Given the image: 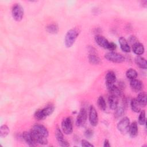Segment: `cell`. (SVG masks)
<instances>
[{
  "label": "cell",
  "mask_w": 147,
  "mask_h": 147,
  "mask_svg": "<svg viewBox=\"0 0 147 147\" xmlns=\"http://www.w3.org/2000/svg\"><path fill=\"white\" fill-rule=\"evenodd\" d=\"M79 34V31L75 28L71 29L67 32L64 38V43L66 47L70 48L73 45Z\"/></svg>",
  "instance_id": "cell-1"
},
{
  "label": "cell",
  "mask_w": 147,
  "mask_h": 147,
  "mask_svg": "<svg viewBox=\"0 0 147 147\" xmlns=\"http://www.w3.org/2000/svg\"><path fill=\"white\" fill-rule=\"evenodd\" d=\"M55 110V107L52 105H49L42 109L37 110L34 114V118L37 120H44L47 117L50 115L52 114Z\"/></svg>",
  "instance_id": "cell-2"
},
{
  "label": "cell",
  "mask_w": 147,
  "mask_h": 147,
  "mask_svg": "<svg viewBox=\"0 0 147 147\" xmlns=\"http://www.w3.org/2000/svg\"><path fill=\"white\" fill-rule=\"evenodd\" d=\"M24 9L20 4L16 3L13 5L11 9V14L14 20L16 21H21L24 16Z\"/></svg>",
  "instance_id": "cell-3"
},
{
  "label": "cell",
  "mask_w": 147,
  "mask_h": 147,
  "mask_svg": "<svg viewBox=\"0 0 147 147\" xmlns=\"http://www.w3.org/2000/svg\"><path fill=\"white\" fill-rule=\"evenodd\" d=\"M105 57L109 61L113 63H121L125 61V57L122 55L114 52H107L105 54Z\"/></svg>",
  "instance_id": "cell-4"
},
{
  "label": "cell",
  "mask_w": 147,
  "mask_h": 147,
  "mask_svg": "<svg viewBox=\"0 0 147 147\" xmlns=\"http://www.w3.org/2000/svg\"><path fill=\"white\" fill-rule=\"evenodd\" d=\"M130 125L129 119L127 117H124L118 123L117 129L122 134H125L129 133Z\"/></svg>",
  "instance_id": "cell-5"
},
{
  "label": "cell",
  "mask_w": 147,
  "mask_h": 147,
  "mask_svg": "<svg viewBox=\"0 0 147 147\" xmlns=\"http://www.w3.org/2000/svg\"><path fill=\"white\" fill-rule=\"evenodd\" d=\"M61 129L65 134H70L73 130L72 118L69 117L65 118L61 122Z\"/></svg>",
  "instance_id": "cell-6"
},
{
  "label": "cell",
  "mask_w": 147,
  "mask_h": 147,
  "mask_svg": "<svg viewBox=\"0 0 147 147\" xmlns=\"http://www.w3.org/2000/svg\"><path fill=\"white\" fill-rule=\"evenodd\" d=\"M89 121L93 126H96L98 123V113L93 106H91L89 109Z\"/></svg>",
  "instance_id": "cell-7"
},
{
  "label": "cell",
  "mask_w": 147,
  "mask_h": 147,
  "mask_svg": "<svg viewBox=\"0 0 147 147\" xmlns=\"http://www.w3.org/2000/svg\"><path fill=\"white\" fill-rule=\"evenodd\" d=\"M87 117V111L84 109H82L76 117V124L79 127H82L85 124Z\"/></svg>",
  "instance_id": "cell-8"
},
{
  "label": "cell",
  "mask_w": 147,
  "mask_h": 147,
  "mask_svg": "<svg viewBox=\"0 0 147 147\" xmlns=\"http://www.w3.org/2000/svg\"><path fill=\"white\" fill-rule=\"evenodd\" d=\"M30 133L34 141L36 144H39L41 145H47L48 144L47 137H45L32 130H30Z\"/></svg>",
  "instance_id": "cell-9"
},
{
  "label": "cell",
  "mask_w": 147,
  "mask_h": 147,
  "mask_svg": "<svg viewBox=\"0 0 147 147\" xmlns=\"http://www.w3.org/2000/svg\"><path fill=\"white\" fill-rule=\"evenodd\" d=\"M55 135L56 137V140L58 142V144L61 146H68L69 144L64 138L63 131L60 129V128L57 126L55 130Z\"/></svg>",
  "instance_id": "cell-10"
},
{
  "label": "cell",
  "mask_w": 147,
  "mask_h": 147,
  "mask_svg": "<svg viewBox=\"0 0 147 147\" xmlns=\"http://www.w3.org/2000/svg\"><path fill=\"white\" fill-rule=\"evenodd\" d=\"M106 84L107 88H109L110 87L114 84V83L116 81V75L113 71H109L107 72L105 76Z\"/></svg>",
  "instance_id": "cell-11"
},
{
  "label": "cell",
  "mask_w": 147,
  "mask_h": 147,
  "mask_svg": "<svg viewBox=\"0 0 147 147\" xmlns=\"http://www.w3.org/2000/svg\"><path fill=\"white\" fill-rule=\"evenodd\" d=\"M31 130L37 132V133H38L45 137H47L49 135V133H48L47 129L44 126L40 125V124L34 125Z\"/></svg>",
  "instance_id": "cell-12"
},
{
  "label": "cell",
  "mask_w": 147,
  "mask_h": 147,
  "mask_svg": "<svg viewBox=\"0 0 147 147\" xmlns=\"http://www.w3.org/2000/svg\"><path fill=\"white\" fill-rule=\"evenodd\" d=\"M95 40L100 47L108 49L110 42L105 37L101 35H96L95 37Z\"/></svg>",
  "instance_id": "cell-13"
},
{
  "label": "cell",
  "mask_w": 147,
  "mask_h": 147,
  "mask_svg": "<svg viewBox=\"0 0 147 147\" xmlns=\"http://www.w3.org/2000/svg\"><path fill=\"white\" fill-rule=\"evenodd\" d=\"M130 86L133 91L135 92H138L142 88V82L136 79H131L130 82Z\"/></svg>",
  "instance_id": "cell-14"
},
{
  "label": "cell",
  "mask_w": 147,
  "mask_h": 147,
  "mask_svg": "<svg viewBox=\"0 0 147 147\" xmlns=\"http://www.w3.org/2000/svg\"><path fill=\"white\" fill-rule=\"evenodd\" d=\"M22 138L25 141V142L30 146H36V143L34 141L30 133L24 131L22 134Z\"/></svg>",
  "instance_id": "cell-15"
},
{
  "label": "cell",
  "mask_w": 147,
  "mask_h": 147,
  "mask_svg": "<svg viewBox=\"0 0 147 147\" xmlns=\"http://www.w3.org/2000/svg\"><path fill=\"white\" fill-rule=\"evenodd\" d=\"M132 50L135 54L140 56L144 53L145 49L144 45L141 43L137 42L132 45Z\"/></svg>",
  "instance_id": "cell-16"
},
{
  "label": "cell",
  "mask_w": 147,
  "mask_h": 147,
  "mask_svg": "<svg viewBox=\"0 0 147 147\" xmlns=\"http://www.w3.org/2000/svg\"><path fill=\"white\" fill-rule=\"evenodd\" d=\"M119 43L121 49L125 52H129L130 51V47L127 40L123 37L119 38Z\"/></svg>",
  "instance_id": "cell-17"
},
{
  "label": "cell",
  "mask_w": 147,
  "mask_h": 147,
  "mask_svg": "<svg viewBox=\"0 0 147 147\" xmlns=\"http://www.w3.org/2000/svg\"><path fill=\"white\" fill-rule=\"evenodd\" d=\"M108 102L110 107L112 110H115L118 105V97L110 94L108 98Z\"/></svg>",
  "instance_id": "cell-18"
},
{
  "label": "cell",
  "mask_w": 147,
  "mask_h": 147,
  "mask_svg": "<svg viewBox=\"0 0 147 147\" xmlns=\"http://www.w3.org/2000/svg\"><path fill=\"white\" fill-rule=\"evenodd\" d=\"M88 60L91 64H98L100 63V59L96 55V53L93 50H90V53L88 55Z\"/></svg>",
  "instance_id": "cell-19"
},
{
  "label": "cell",
  "mask_w": 147,
  "mask_h": 147,
  "mask_svg": "<svg viewBox=\"0 0 147 147\" xmlns=\"http://www.w3.org/2000/svg\"><path fill=\"white\" fill-rule=\"evenodd\" d=\"M135 63L136 65L142 69H146L147 68V63L146 60H145V58L140 56H137L135 58Z\"/></svg>",
  "instance_id": "cell-20"
},
{
  "label": "cell",
  "mask_w": 147,
  "mask_h": 147,
  "mask_svg": "<svg viewBox=\"0 0 147 147\" xmlns=\"http://www.w3.org/2000/svg\"><path fill=\"white\" fill-rule=\"evenodd\" d=\"M129 133L130 136L132 138H134L138 134V126L136 122H133L130 125Z\"/></svg>",
  "instance_id": "cell-21"
},
{
  "label": "cell",
  "mask_w": 147,
  "mask_h": 147,
  "mask_svg": "<svg viewBox=\"0 0 147 147\" xmlns=\"http://www.w3.org/2000/svg\"><path fill=\"white\" fill-rule=\"evenodd\" d=\"M136 99L141 106H145L146 105V94L145 92L139 93Z\"/></svg>",
  "instance_id": "cell-22"
},
{
  "label": "cell",
  "mask_w": 147,
  "mask_h": 147,
  "mask_svg": "<svg viewBox=\"0 0 147 147\" xmlns=\"http://www.w3.org/2000/svg\"><path fill=\"white\" fill-rule=\"evenodd\" d=\"M107 89L109 90L111 95H115L118 98L119 96H121L122 95V91L121 90V88L117 87L115 84L111 86Z\"/></svg>",
  "instance_id": "cell-23"
},
{
  "label": "cell",
  "mask_w": 147,
  "mask_h": 147,
  "mask_svg": "<svg viewBox=\"0 0 147 147\" xmlns=\"http://www.w3.org/2000/svg\"><path fill=\"white\" fill-rule=\"evenodd\" d=\"M45 29L51 34H56L59 31V27L56 24H50L45 27Z\"/></svg>",
  "instance_id": "cell-24"
},
{
  "label": "cell",
  "mask_w": 147,
  "mask_h": 147,
  "mask_svg": "<svg viewBox=\"0 0 147 147\" xmlns=\"http://www.w3.org/2000/svg\"><path fill=\"white\" fill-rule=\"evenodd\" d=\"M130 106L131 110L135 113H139L141 111V106L136 98L132 99L130 102Z\"/></svg>",
  "instance_id": "cell-25"
},
{
  "label": "cell",
  "mask_w": 147,
  "mask_h": 147,
  "mask_svg": "<svg viewBox=\"0 0 147 147\" xmlns=\"http://www.w3.org/2000/svg\"><path fill=\"white\" fill-rule=\"evenodd\" d=\"M125 113V106L123 105H118L117 108L115 109L114 116L116 118H120Z\"/></svg>",
  "instance_id": "cell-26"
},
{
  "label": "cell",
  "mask_w": 147,
  "mask_h": 147,
  "mask_svg": "<svg viewBox=\"0 0 147 147\" xmlns=\"http://www.w3.org/2000/svg\"><path fill=\"white\" fill-rule=\"evenodd\" d=\"M97 105L99 107V108L103 110V111H105L106 109V101L104 99V98L102 96H100L97 100Z\"/></svg>",
  "instance_id": "cell-27"
},
{
  "label": "cell",
  "mask_w": 147,
  "mask_h": 147,
  "mask_svg": "<svg viewBox=\"0 0 147 147\" xmlns=\"http://www.w3.org/2000/svg\"><path fill=\"white\" fill-rule=\"evenodd\" d=\"M126 76L127 78L130 79V80L136 79L137 76V72L135 69L133 68H129L126 71Z\"/></svg>",
  "instance_id": "cell-28"
},
{
  "label": "cell",
  "mask_w": 147,
  "mask_h": 147,
  "mask_svg": "<svg viewBox=\"0 0 147 147\" xmlns=\"http://www.w3.org/2000/svg\"><path fill=\"white\" fill-rule=\"evenodd\" d=\"M10 130L9 127L6 125H3L0 127V136L1 137H6L9 133Z\"/></svg>",
  "instance_id": "cell-29"
},
{
  "label": "cell",
  "mask_w": 147,
  "mask_h": 147,
  "mask_svg": "<svg viewBox=\"0 0 147 147\" xmlns=\"http://www.w3.org/2000/svg\"><path fill=\"white\" fill-rule=\"evenodd\" d=\"M146 119H145V112L144 110L141 111L140 114L138 117V123L141 125H143L145 123Z\"/></svg>",
  "instance_id": "cell-30"
},
{
  "label": "cell",
  "mask_w": 147,
  "mask_h": 147,
  "mask_svg": "<svg viewBox=\"0 0 147 147\" xmlns=\"http://www.w3.org/2000/svg\"><path fill=\"white\" fill-rule=\"evenodd\" d=\"M84 135L87 138H90L93 136V131L90 129H87L84 132Z\"/></svg>",
  "instance_id": "cell-31"
},
{
  "label": "cell",
  "mask_w": 147,
  "mask_h": 147,
  "mask_svg": "<svg viewBox=\"0 0 147 147\" xmlns=\"http://www.w3.org/2000/svg\"><path fill=\"white\" fill-rule=\"evenodd\" d=\"M82 146H84V147H91V146H94V145L90 143L88 141H87L86 140H83L82 141Z\"/></svg>",
  "instance_id": "cell-32"
},
{
  "label": "cell",
  "mask_w": 147,
  "mask_h": 147,
  "mask_svg": "<svg viewBox=\"0 0 147 147\" xmlns=\"http://www.w3.org/2000/svg\"><path fill=\"white\" fill-rule=\"evenodd\" d=\"M129 41L131 44L132 45H133L134 44H135V43H136V42H138V41H137V38H136V37L135 36H130V37H129Z\"/></svg>",
  "instance_id": "cell-33"
},
{
  "label": "cell",
  "mask_w": 147,
  "mask_h": 147,
  "mask_svg": "<svg viewBox=\"0 0 147 147\" xmlns=\"http://www.w3.org/2000/svg\"><path fill=\"white\" fill-rule=\"evenodd\" d=\"M116 44H114V42H110V44H109V48H108V49L111 51V52H113V51H114L115 49H116Z\"/></svg>",
  "instance_id": "cell-34"
},
{
  "label": "cell",
  "mask_w": 147,
  "mask_h": 147,
  "mask_svg": "<svg viewBox=\"0 0 147 147\" xmlns=\"http://www.w3.org/2000/svg\"><path fill=\"white\" fill-rule=\"evenodd\" d=\"M103 146L104 147H110V144L109 143V141L108 140H105L104 141V144H103Z\"/></svg>",
  "instance_id": "cell-35"
},
{
  "label": "cell",
  "mask_w": 147,
  "mask_h": 147,
  "mask_svg": "<svg viewBox=\"0 0 147 147\" xmlns=\"http://www.w3.org/2000/svg\"><path fill=\"white\" fill-rule=\"evenodd\" d=\"M141 3L142 4V6L146 7L147 6V1H141Z\"/></svg>",
  "instance_id": "cell-36"
}]
</instances>
